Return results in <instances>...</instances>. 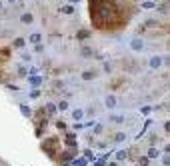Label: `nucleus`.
<instances>
[{"label":"nucleus","mask_w":170,"mask_h":166,"mask_svg":"<svg viewBox=\"0 0 170 166\" xmlns=\"http://www.w3.org/2000/svg\"><path fill=\"white\" fill-rule=\"evenodd\" d=\"M162 62H164V58L160 56V54H156V56H152V58L148 60V64H150L152 70H158V68L162 66Z\"/></svg>","instance_id":"f257e3e1"},{"label":"nucleus","mask_w":170,"mask_h":166,"mask_svg":"<svg viewBox=\"0 0 170 166\" xmlns=\"http://www.w3.org/2000/svg\"><path fill=\"white\" fill-rule=\"evenodd\" d=\"M142 48H144V40H142V38H132V40H130V50L140 52Z\"/></svg>","instance_id":"f03ea898"},{"label":"nucleus","mask_w":170,"mask_h":166,"mask_svg":"<svg viewBox=\"0 0 170 166\" xmlns=\"http://www.w3.org/2000/svg\"><path fill=\"white\" fill-rule=\"evenodd\" d=\"M104 106L110 108V110H112V108H116V98H114L112 94H108V96L104 98Z\"/></svg>","instance_id":"7ed1b4c3"},{"label":"nucleus","mask_w":170,"mask_h":166,"mask_svg":"<svg viewBox=\"0 0 170 166\" xmlns=\"http://www.w3.org/2000/svg\"><path fill=\"white\" fill-rule=\"evenodd\" d=\"M20 22H22V24H32L34 16L30 12H24V14H20Z\"/></svg>","instance_id":"20e7f679"},{"label":"nucleus","mask_w":170,"mask_h":166,"mask_svg":"<svg viewBox=\"0 0 170 166\" xmlns=\"http://www.w3.org/2000/svg\"><path fill=\"white\" fill-rule=\"evenodd\" d=\"M142 10H152V8H156V0H144L142 4H140Z\"/></svg>","instance_id":"39448f33"},{"label":"nucleus","mask_w":170,"mask_h":166,"mask_svg":"<svg viewBox=\"0 0 170 166\" xmlns=\"http://www.w3.org/2000/svg\"><path fill=\"white\" fill-rule=\"evenodd\" d=\"M74 10H76L74 4H64V6H60V12H62V14H68V16L74 14Z\"/></svg>","instance_id":"423d86ee"},{"label":"nucleus","mask_w":170,"mask_h":166,"mask_svg":"<svg viewBox=\"0 0 170 166\" xmlns=\"http://www.w3.org/2000/svg\"><path fill=\"white\" fill-rule=\"evenodd\" d=\"M40 40H42V34H38V32L28 36V42H32V44H40Z\"/></svg>","instance_id":"0eeeda50"},{"label":"nucleus","mask_w":170,"mask_h":166,"mask_svg":"<svg viewBox=\"0 0 170 166\" xmlns=\"http://www.w3.org/2000/svg\"><path fill=\"white\" fill-rule=\"evenodd\" d=\"M82 116H84V112H82L80 108H76V110H72V118H74V122H78V120H82Z\"/></svg>","instance_id":"6e6552de"},{"label":"nucleus","mask_w":170,"mask_h":166,"mask_svg":"<svg viewBox=\"0 0 170 166\" xmlns=\"http://www.w3.org/2000/svg\"><path fill=\"white\" fill-rule=\"evenodd\" d=\"M94 76H96L94 70H84V72H82V80H92Z\"/></svg>","instance_id":"1a4fd4ad"},{"label":"nucleus","mask_w":170,"mask_h":166,"mask_svg":"<svg viewBox=\"0 0 170 166\" xmlns=\"http://www.w3.org/2000/svg\"><path fill=\"white\" fill-rule=\"evenodd\" d=\"M80 54H82L84 58H90V56H92V48H88V46H82V48H80Z\"/></svg>","instance_id":"9d476101"},{"label":"nucleus","mask_w":170,"mask_h":166,"mask_svg":"<svg viewBox=\"0 0 170 166\" xmlns=\"http://www.w3.org/2000/svg\"><path fill=\"white\" fill-rule=\"evenodd\" d=\"M88 36H90L88 30H78V32H76V38H78V40H86Z\"/></svg>","instance_id":"9b49d317"},{"label":"nucleus","mask_w":170,"mask_h":166,"mask_svg":"<svg viewBox=\"0 0 170 166\" xmlns=\"http://www.w3.org/2000/svg\"><path fill=\"white\" fill-rule=\"evenodd\" d=\"M28 84L38 86V84H42V78H38V76H30V78H28Z\"/></svg>","instance_id":"f8f14e48"},{"label":"nucleus","mask_w":170,"mask_h":166,"mask_svg":"<svg viewBox=\"0 0 170 166\" xmlns=\"http://www.w3.org/2000/svg\"><path fill=\"white\" fill-rule=\"evenodd\" d=\"M146 156H148V158H158V156H160V152H158L156 148H150V150H148V154H146Z\"/></svg>","instance_id":"ddd939ff"},{"label":"nucleus","mask_w":170,"mask_h":166,"mask_svg":"<svg viewBox=\"0 0 170 166\" xmlns=\"http://www.w3.org/2000/svg\"><path fill=\"white\" fill-rule=\"evenodd\" d=\"M20 112L24 114V116H30V114H32V110H30L28 106H24V104H22V106H20Z\"/></svg>","instance_id":"4468645a"},{"label":"nucleus","mask_w":170,"mask_h":166,"mask_svg":"<svg viewBox=\"0 0 170 166\" xmlns=\"http://www.w3.org/2000/svg\"><path fill=\"white\" fill-rule=\"evenodd\" d=\"M60 110V112H62V110H66V108H68V102H66V100H60L58 102V106H56Z\"/></svg>","instance_id":"2eb2a0df"},{"label":"nucleus","mask_w":170,"mask_h":166,"mask_svg":"<svg viewBox=\"0 0 170 166\" xmlns=\"http://www.w3.org/2000/svg\"><path fill=\"white\" fill-rule=\"evenodd\" d=\"M14 46L22 48V46H24V38H16V40H14Z\"/></svg>","instance_id":"dca6fc26"},{"label":"nucleus","mask_w":170,"mask_h":166,"mask_svg":"<svg viewBox=\"0 0 170 166\" xmlns=\"http://www.w3.org/2000/svg\"><path fill=\"white\" fill-rule=\"evenodd\" d=\"M148 160H150L148 156H142V158L138 160V164H140V166H148Z\"/></svg>","instance_id":"f3484780"},{"label":"nucleus","mask_w":170,"mask_h":166,"mask_svg":"<svg viewBox=\"0 0 170 166\" xmlns=\"http://www.w3.org/2000/svg\"><path fill=\"white\" fill-rule=\"evenodd\" d=\"M22 60H24V62H30V60H32V54H30V52H24V54H22Z\"/></svg>","instance_id":"a211bd4d"},{"label":"nucleus","mask_w":170,"mask_h":166,"mask_svg":"<svg viewBox=\"0 0 170 166\" xmlns=\"http://www.w3.org/2000/svg\"><path fill=\"white\" fill-rule=\"evenodd\" d=\"M124 138H126V134H124V132H118V134H116V138H114V140H116V142H122Z\"/></svg>","instance_id":"6ab92c4d"},{"label":"nucleus","mask_w":170,"mask_h":166,"mask_svg":"<svg viewBox=\"0 0 170 166\" xmlns=\"http://www.w3.org/2000/svg\"><path fill=\"white\" fill-rule=\"evenodd\" d=\"M46 110H48V114H54V112H56V106H52V104H46Z\"/></svg>","instance_id":"aec40b11"},{"label":"nucleus","mask_w":170,"mask_h":166,"mask_svg":"<svg viewBox=\"0 0 170 166\" xmlns=\"http://www.w3.org/2000/svg\"><path fill=\"white\" fill-rule=\"evenodd\" d=\"M72 164H74V166H84V164H86V160H84V158H80V160H74Z\"/></svg>","instance_id":"412c9836"},{"label":"nucleus","mask_w":170,"mask_h":166,"mask_svg":"<svg viewBox=\"0 0 170 166\" xmlns=\"http://www.w3.org/2000/svg\"><path fill=\"white\" fill-rule=\"evenodd\" d=\"M102 130H104V126H102V124H96V126H94V134H100Z\"/></svg>","instance_id":"4be33fe9"},{"label":"nucleus","mask_w":170,"mask_h":166,"mask_svg":"<svg viewBox=\"0 0 170 166\" xmlns=\"http://www.w3.org/2000/svg\"><path fill=\"white\" fill-rule=\"evenodd\" d=\"M38 70H40V68L32 66V68H30V76H36V74H38Z\"/></svg>","instance_id":"5701e85b"},{"label":"nucleus","mask_w":170,"mask_h":166,"mask_svg":"<svg viewBox=\"0 0 170 166\" xmlns=\"http://www.w3.org/2000/svg\"><path fill=\"white\" fill-rule=\"evenodd\" d=\"M162 162H164V166H170V154H166V156H164Z\"/></svg>","instance_id":"b1692460"},{"label":"nucleus","mask_w":170,"mask_h":166,"mask_svg":"<svg viewBox=\"0 0 170 166\" xmlns=\"http://www.w3.org/2000/svg\"><path fill=\"white\" fill-rule=\"evenodd\" d=\"M38 96H40L38 90H32V92H30V98H38Z\"/></svg>","instance_id":"393cba45"},{"label":"nucleus","mask_w":170,"mask_h":166,"mask_svg":"<svg viewBox=\"0 0 170 166\" xmlns=\"http://www.w3.org/2000/svg\"><path fill=\"white\" fill-rule=\"evenodd\" d=\"M112 120H114V122H122V120H124V116H112Z\"/></svg>","instance_id":"a878e982"},{"label":"nucleus","mask_w":170,"mask_h":166,"mask_svg":"<svg viewBox=\"0 0 170 166\" xmlns=\"http://www.w3.org/2000/svg\"><path fill=\"white\" fill-rule=\"evenodd\" d=\"M110 70H112V66L108 64V62H104V72H110Z\"/></svg>","instance_id":"bb28decb"},{"label":"nucleus","mask_w":170,"mask_h":166,"mask_svg":"<svg viewBox=\"0 0 170 166\" xmlns=\"http://www.w3.org/2000/svg\"><path fill=\"white\" fill-rule=\"evenodd\" d=\"M164 130L170 134V120H168V122H164Z\"/></svg>","instance_id":"cd10ccee"},{"label":"nucleus","mask_w":170,"mask_h":166,"mask_svg":"<svg viewBox=\"0 0 170 166\" xmlns=\"http://www.w3.org/2000/svg\"><path fill=\"white\" fill-rule=\"evenodd\" d=\"M126 158V152H118V160H124Z\"/></svg>","instance_id":"c85d7f7f"},{"label":"nucleus","mask_w":170,"mask_h":166,"mask_svg":"<svg viewBox=\"0 0 170 166\" xmlns=\"http://www.w3.org/2000/svg\"><path fill=\"white\" fill-rule=\"evenodd\" d=\"M164 152H166V154H170V144H168V146H164Z\"/></svg>","instance_id":"c756f323"},{"label":"nucleus","mask_w":170,"mask_h":166,"mask_svg":"<svg viewBox=\"0 0 170 166\" xmlns=\"http://www.w3.org/2000/svg\"><path fill=\"white\" fill-rule=\"evenodd\" d=\"M68 2H70V4H78L80 0H68Z\"/></svg>","instance_id":"7c9ffc66"},{"label":"nucleus","mask_w":170,"mask_h":166,"mask_svg":"<svg viewBox=\"0 0 170 166\" xmlns=\"http://www.w3.org/2000/svg\"><path fill=\"white\" fill-rule=\"evenodd\" d=\"M96 166H104V160H100V162H96Z\"/></svg>","instance_id":"2f4dec72"},{"label":"nucleus","mask_w":170,"mask_h":166,"mask_svg":"<svg viewBox=\"0 0 170 166\" xmlns=\"http://www.w3.org/2000/svg\"><path fill=\"white\" fill-rule=\"evenodd\" d=\"M8 2H10V4H16V2H18V0H8Z\"/></svg>","instance_id":"473e14b6"},{"label":"nucleus","mask_w":170,"mask_h":166,"mask_svg":"<svg viewBox=\"0 0 170 166\" xmlns=\"http://www.w3.org/2000/svg\"><path fill=\"white\" fill-rule=\"evenodd\" d=\"M110 166H118V164H116V162H112V164H110Z\"/></svg>","instance_id":"72a5a7b5"},{"label":"nucleus","mask_w":170,"mask_h":166,"mask_svg":"<svg viewBox=\"0 0 170 166\" xmlns=\"http://www.w3.org/2000/svg\"><path fill=\"white\" fill-rule=\"evenodd\" d=\"M0 10H2V2H0Z\"/></svg>","instance_id":"f704fd0d"},{"label":"nucleus","mask_w":170,"mask_h":166,"mask_svg":"<svg viewBox=\"0 0 170 166\" xmlns=\"http://www.w3.org/2000/svg\"><path fill=\"white\" fill-rule=\"evenodd\" d=\"M166 2H170V0H166Z\"/></svg>","instance_id":"c9c22d12"}]
</instances>
